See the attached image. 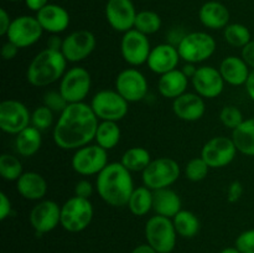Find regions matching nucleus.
Segmentation results:
<instances>
[{
	"instance_id": "nucleus-1",
	"label": "nucleus",
	"mask_w": 254,
	"mask_h": 253,
	"mask_svg": "<svg viewBox=\"0 0 254 253\" xmlns=\"http://www.w3.org/2000/svg\"><path fill=\"white\" fill-rule=\"evenodd\" d=\"M98 124L99 119L89 104L84 102L69 103L60 113L54 126L52 138L60 149L77 150L94 140Z\"/></svg>"
},
{
	"instance_id": "nucleus-2",
	"label": "nucleus",
	"mask_w": 254,
	"mask_h": 253,
	"mask_svg": "<svg viewBox=\"0 0 254 253\" xmlns=\"http://www.w3.org/2000/svg\"><path fill=\"white\" fill-rule=\"evenodd\" d=\"M131 173L121 163H109L96 179V191L99 197L109 206L123 207L128 205L134 191Z\"/></svg>"
},
{
	"instance_id": "nucleus-3",
	"label": "nucleus",
	"mask_w": 254,
	"mask_h": 253,
	"mask_svg": "<svg viewBox=\"0 0 254 253\" xmlns=\"http://www.w3.org/2000/svg\"><path fill=\"white\" fill-rule=\"evenodd\" d=\"M67 60L61 51L45 49L40 51L26 69V79L34 87H47L61 81L67 71Z\"/></svg>"
},
{
	"instance_id": "nucleus-4",
	"label": "nucleus",
	"mask_w": 254,
	"mask_h": 253,
	"mask_svg": "<svg viewBox=\"0 0 254 253\" xmlns=\"http://www.w3.org/2000/svg\"><path fill=\"white\" fill-rule=\"evenodd\" d=\"M146 243L158 253H173L175 250L178 232L174 226L173 218L164 216H151L144 228Z\"/></svg>"
},
{
	"instance_id": "nucleus-5",
	"label": "nucleus",
	"mask_w": 254,
	"mask_h": 253,
	"mask_svg": "<svg viewBox=\"0 0 254 253\" xmlns=\"http://www.w3.org/2000/svg\"><path fill=\"white\" fill-rule=\"evenodd\" d=\"M180 165L175 159L161 156L151 160L148 168L141 173V180L143 185L156 191L174 185L180 178Z\"/></svg>"
},
{
	"instance_id": "nucleus-6",
	"label": "nucleus",
	"mask_w": 254,
	"mask_h": 253,
	"mask_svg": "<svg viewBox=\"0 0 254 253\" xmlns=\"http://www.w3.org/2000/svg\"><path fill=\"white\" fill-rule=\"evenodd\" d=\"M93 216L94 208L88 198L72 196L61 206V226L67 232L84 231L92 223Z\"/></svg>"
},
{
	"instance_id": "nucleus-7",
	"label": "nucleus",
	"mask_w": 254,
	"mask_h": 253,
	"mask_svg": "<svg viewBox=\"0 0 254 253\" xmlns=\"http://www.w3.org/2000/svg\"><path fill=\"white\" fill-rule=\"evenodd\" d=\"M178 50L185 63H202L215 54L216 40L207 32H189L178 45Z\"/></svg>"
},
{
	"instance_id": "nucleus-8",
	"label": "nucleus",
	"mask_w": 254,
	"mask_h": 253,
	"mask_svg": "<svg viewBox=\"0 0 254 253\" xmlns=\"http://www.w3.org/2000/svg\"><path fill=\"white\" fill-rule=\"evenodd\" d=\"M92 111L99 122H121L129 112V102L116 89H102L91 99Z\"/></svg>"
},
{
	"instance_id": "nucleus-9",
	"label": "nucleus",
	"mask_w": 254,
	"mask_h": 253,
	"mask_svg": "<svg viewBox=\"0 0 254 253\" xmlns=\"http://www.w3.org/2000/svg\"><path fill=\"white\" fill-rule=\"evenodd\" d=\"M108 164V150L98 144H88L77 149L71 160L72 169L82 176H97Z\"/></svg>"
},
{
	"instance_id": "nucleus-10",
	"label": "nucleus",
	"mask_w": 254,
	"mask_h": 253,
	"mask_svg": "<svg viewBox=\"0 0 254 253\" xmlns=\"http://www.w3.org/2000/svg\"><path fill=\"white\" fill-rule=\"evenodd\" d=\"M91 87L92 77L88 69L81 66H74L67 69L64 74L60 81L59 91L68 103H81L89 94Z\"/></svg>"
},
{
	"instance_id": "nucleus-11",
	"label": "nucleus",
	"mask_w": 254,
	"mask_h": 253,
	"mask_svg": "<svg viewBox=\"0 0 254 253\" xmlns=\"http://www.w3.org/2000/svg\"><path fill=\"white\" fill-rule=\"evenodd\" d=\"M31 124V113L22 102L5 99L0 103V129L10 135H17Z\"/></svg>"
},
{
	"instance_id": "nucleus-12",
	"label": "nucleus",
	"mask_w": 254,
	"mask_h": 253,
	"mask_svg": "<svg viewBox=\"0 0 254 253\" xmlns=\"http://www.w3.org/2000/svg\"><path fill=\"white\" fill-rule=\"evenodd\" d=\"M238 150L232 138L228 136H213L208 139L202 146L201 158L208 164L211 169L226 168L235 160Z\"/></svg>"
},
{
	"instance_id": "nucleus-13",
	"label": "nucleus",
	"mask_w": 254,
	"mask_h": 253,
	"mask_svg": "<svg viewBox=\"0 0 254 253\" xmlns=\"http://www.w3.org/2000/svg\"><path fill=\"white\" fill-rule=\"evenodd\" d=\"M116 91L129 103L143 101L149 91L148 79L135 67H129L119 72L114 82Z\"/></svg>"
},
{
	"instance_id": "nucleus-14",
	"label": "nucleus",
	"mask_w": 254,
	"mask_h": 253,
	"mask_svg": "<svg viewBox=\"0 0 254 253\" xmlns=\"http://www.w3.org/2000/svg\"><path fill=\"white\" fill-rule=\"evenodd\" d=\"M36 16L21 15L12 19L10 29L6 34L7 41L16 45L19 49H26L36 44L44 34Z\"/></svg>"
},
{
	"instance_id": "nucleus-15",
	"label": "nucleus",
	"mask_w": 254,
	"mask_h": 253,
	"mask_svg": "<svg viewBox=\"0 0 254 253\" xmlns=\"http://www.w3.org/2000/svg\"><path fill=\"white\" fill-rule=\"evenodd\" d=\"M149 36L135 29L124 32L121 40V54L124 61L133 67L146 63L151 52Z\"/></svg>"
},
{
	"instance_id": "nucleus-16",
	"label": "nucleus",
	"mask_w": 254,
	"mask_h": 253,
	"mask_svg": "<svg viewBox=\"0 0 254 253\" xmlns=\"http://www.w3.org/2000/svg\"><path fill=\"white\" fill-rule=\"evenodd\" d=\"M97 46V39L89 30H77L64 39L61 52L67 62L77 63L88 59Z\"/></svg>"
},
{
	"instance_id": "nucleus-17",
	"label": "nucleus",
	"mask_w": 254,
	"mask_h": 253,
	"mask_svg": "<svg viewBox=\"0 0 254 253\" xmlns=\"http://www.w3.org/2000/svg\"><path fill=\"white\" fill-rule=\"evenodd\" d=\"M30 225L36 233L44 235L61 226V206L54 200H41L31 208Z\"/></svg>"
},
{
	"instance_id": "nucleus-18",
	"label": "nucleus",
	"mask_w": 254,
	"mask_h": 253,
	"mask_svg": "<svg viewBox=\"0 0 254 253\" xmlns=\"http://www.w3.org/2000/svg\"><path fill=\"white\" fill-rule=\"evenodd\" d=\"M109 26L118 32H127L134 29L138 11L131 0H108L104 9Z\"/></svg>"
},
{
	"instance_id": "nucleus-19",
	"label": "nucleus",
	"mask_w": 254,
	"mask_h": 253,
	"mask_svg": "<svg viewBox=\"0 0 254 253\" xmlns=\"http://www.w3.org/2000/svg\"><path fill=\"white\" fill-rule=\"evenodd\" d=\"M191 84L197 94L202 98L213 99L220 96L225 89V79L220 69L213 66H200L195 76L191 78Z\"/></svg>"
},
{
	"instance_id": "nucleus-20",
	"label": "nucleus",
	"mask_w": 254,
	"mask_h": 253,
	"mask_svg": "<svg viewBox=\"0 0 254 253\" xmlns=\"http://www.w3.org/2000/svg\"><path fill=\"white\" fill-rule=\"evenodd\" d=\"M180 60L181 57L178 47L165 42V44L156 45L151 49L146 64L151 72L161 76L178 68Z\"/></svg>"
},
{
	"instance_id": "nucleus-21",
	"label": "nucleus",
	"mask_w": 254,
	"mask_h": 253,
	"mask_svg": "<svg viewBox=\"0 0 254 253\" xmlns=\"http://www.w3.org/2000/svg\"><path fill=\"white\" fill-rule=\"evenodd\" d=\"M173 112L184 122H197L205 116V98L196 92H185L173 101Z\"/></svg>"
},
{
	"instance_id": "nucleus-22",
	"label": "nucleus",
	"mask_w": 254,
	"mask_h": 253,
	"mask_svg": "<svg viewBox=\"0 0 254 253\" xmlns=\"http://www.w3.org/2000/svg\"><path fill=\"white\" fill-rule=\"evenodd\" d=\"M36 19L45 32L51 35H60L66 31L71 22L68 11L57 4H47L44 9L36 12Z\"/></svg>"
},
{
	"instance_id": "nucleus-23",
	"label": "nucleus",
	"mask_w": 254,
	"mask_h": 253,
	"mask_svg": "<svg viewBox=\"0 0 254 253\" xmlns=\"http://www.w3.org/2000/svg\"><path fill=\"white\" fill-rule=\"evenodd\" d=\"M15 186L19 195L29 201L44 200L49 189L46 179L36 171H24Z\"/></svg>"
},
{
	"instance_id": "nucleus-24",
	"label": "nucleus",
	"mask_w": 254,
	"mask_h": 253,
	"mask_svg": "<svg viewBox=\"0 0 254 253\" xmlns=\"http://www.w3.org/2000/svg\"><path fill=\"white\" fill-rule=\"evenodd\" d=\"M201 24L210 30H223L230 24L231 14L225 4L216 0L206 1L198 11Z\"/></svg>"
},
{
	"instance_id": "nucleus-25",
	"label": "nucleus",
	"mask_w": 254,
	"mask_h": 253,
	"mask_svg": "<svg viewBox=\"0 0 254 253\" xmlns=\"http://www.w3.org/2000/svg\"><path fill=\"white\" fill-rule=\"evenodd\" d=\"M218 69H220L226 83L235 87L245 86L251 71H252L250 66L246 63L245 60L238 56L225 57L221 61Z\"/></svg>"
},
{
	"instance_id": "nucleus-26",
	"label": "nucleus",
	"mask_w": 254,
	"mask_h": 253,
	"mask_svg": "<svg viewBox=\"0 0 254 253\" xmlns=\"http://www.w3.org/2000/svg\"><path fill=\"white\" fill-rule=\"evenodd\" d=\"M189 82H190V79L185 76V73L181 69H173L168 73L159 76L158 91L164 98L174 101L181 94L188 92L186 89L189 87Z\"/></svg>"
},
{
	"instance_id": "nucleus-27",
	"label": "nucleus",
	"mask_w": 254,
	"mask_h": 253,
	"mask_svg": "<svg viewBox=\"0 0 254 253\" xmlns=\"http://www.w3.org/2000/svg\"><path fill=\"white\" fill-rule=\"evenodd\" d=\"M183 202L176 191L166 188L154 191L153 210L156 215L164 216L168 218H174L183 208Z\"/></svg>"
},
{
	"instance_id": "nucleus-28",
	"label": "nucleus",
	"mask_w": 254,
	"mask_h": 253,
	"mask_svg": "<svg viewBox=\"0 0 254 253\" xmlns=\"http://www.w3.org/2000/svg\"><path fill=\"white\" fill-rule=\"evenodd\" d=\"M15 149L19 155L24 158H31L37 151L40 150L42 145V135L41 130H39L35 126H30L22 131H20L17 135H15Z\"/></svg>"
},
{
	"instance_id": "nucleus-29",
	"label": "nucleus",
	"mask_w": 254,
	"mask_h": 253,
	"mask_svg": "<svg viewBox=\"0 0 254 253\" xmlns=\"http://www.w3.org/2000/svg\"><path fill=\"white\" fill-rule=\"evenodd\" d=\"M233 143L238 153L247 156H254V117L243 121L240 126L232 130Z\"/></svg>"
},
{
	"instance_id": "nucleus-30",
	"label": "nucleus",
	"mask_w": 254,
	"mask_h": 253,
	"mask_svg": "<svg viewBox=\"0 0 254 253\" xmlns=\"http://www.w3.org/2000/svg\"><path fill=\"white\" fill-rule=\"evenodd\" d=\"M153 201H154V191L146 188L145 185L139 186L134 189L131 192L130 198L128 201L127 207L129 208L134 216H145L153 210Z\"/></svg>"
},
{
	"instance_id": "nucleus-31",
	"label": "nucleus",
	"mask_w": 254,
	"mask_h": 253,
	"mask_svg": "<svg viewBox=\"0 0 254 253\" xmlns=\"http://www.w3.org/2000/svg\"><path fill=\"white\" fill-rule=\"evenodd\" d=\"M151 155L148 149L143 146H131L123 153L121 163L130 173H143L151 163Z\"/></svg>"
},
{
	"instance_id": "nucleus-32",
	"label": "nucleus",
	"mask_w": 254,
	"mask_h": 253,
	"mask_svg": "<svg viewBox=\"0 0 254 253\" xmlns=\"http://www.w3.org/2000/svg\"><path fill=\"white\" fill-rule=\"evenodd\" d=\"M122 131L117 122H99L96 131V143L106 150H112L121 141Z\"/></svg>"
},
{
	"instance_id": "nucleus-33",
	"label": "nucleus",
	"mask_w": 254,
	"mask_h": 253,
	"mask_svg": "<svg viewBox=\"0 0 254 253\" xmlns=\"http://www.w3.org/2000/svg\"><path fill=\"white\" fill-rule=\"evenodd\" d=\"M173 222L178 236L183 238H193L200 232V220L191 211L181 210L173 218Z\"/></svg>"
},
{
	"instance_id": "nucleus-34",
	"label": "nucleus",
	"mask_w": 254,
	"mask_h": 253,
	"mask_svg": "<svg viewBox=\"0 0 254 253\" xmlns=\"http://www.w3.org/2000/svg\"><path fill=\"white\" fill-rule=\"evenodd\" d=\"M223 37L230 46L237 47V49H243L246 45L252 41L250 29L246 25L238 24V22L228 24L223 29Z\"/></svg>"
},
{
	"instance_id": "nucleus-35",
	"label": "nucleus",
	"mask_w": 254,
	"mask_h": 253,
	"mask_svg": "<svg viewBox=\"0 0 254 253\" xmlns=\"http://www.w3.org/2000/svg\"><path fill=\"white\" fill-rule=\"evenodd\" d=\"M161 17L158 12L153 10H141L136 14L134 29L149 36L156 34L161 29Z\"/></svg>"
},
{
	"instance_id": "nucleus-36",
	"label": "nucleus",
	"mask_w": 254,
	"mask_h": 253,
	"mask_svg": "<svg viewBox=\"0 0 254 253\" xmlns=\"http://www.w3.org/2000/svg\"><path fill=\"white\" fill-rule=\"evenodd\" d=\"M24 174L22 164L17 156L2 154L0 156V175L5 181H15Z\"/></svg>"
},
{
	"instance_id": "nucleus-37",
	"label": "nucleus",
	"mask_w": 254,
	"mask_h": 253,
	"mask_svg": "<svg viewBox=\"0 0 254 253\" xmlns=\"http://www.w3.org/2000/svg\"><path fill=\"white\" fill-rule=\"evenodd\" d=\"M210 169L208 164L201 156H198V158L191 159L186 164L184 174H185V178L188 180L192 181V183H198V181H202L207 178Z\"/></svg>"
},
{
	"instance_id": "nucleus-38",
	"label": "nucleus",
	"mask_w": 254,
	"mask_h": 253,
	"mask_svg": "<svg viewBox=\"0 0 254 253\" xmlns=\"http://www.w3.org/2000/svg\"><path fill=\"white\" fill-rule=\"evenodd\" d=\"M54 124V112L46 106H40L31 113V126L44 131L51 128Z\"/></svg>"
},
{
	"instance_id": "nucleus-39",
	"label": "nucleus",
	"mask_w": 254,
	"mask_h": 253,
	"mask_svg": "<svg viewBox=\"0 0 254 253\" xmlns=\"http://www.w3.org/2000/svg\"><path fill=\"white\" fill-rule=\"evenodd\" d=\"M245 118L240 108L236 106H226L220 112V122L225 128L235 130L243 123Z\"/></svg>"
},
{
	"instance_id": "nucleus-40",
	"label": "nucleus",
	"mask_w": 254,
	"mask_h": 253,
	"mask_svg": "<svg viewBox=\"0 0 254 253\" xmlns=\"http://www.w3.org/2000/svg\"><path fill=\"white\" fill-rule=\"evenodd\" d=\"M68 104L60 91H49L44 94V106L49 107L54 113H62Z\"/></svg>"
},
{
	"instance_id": "nucleus-41",
	"label": "nucleus",
	"mask_w": 254,
	"mask_h": 253,
	"mask_svg": "<svg viewBox=\"0 0 254 253\" xmlns=\"http://www.w3.org/2000/svg\"><path fill=\"white\" fill-rule=\"evenodd\" d=\"M235 246L241 253H254V228L240 233L236 238Z\"/></svg>"
},
{
	"instance_id": "nucleus-42",
	"label": "nucleus",
	"mask_w": 254,
	"mask_h": 253,
	"mask_svg": "<svg viewBox=\"0 0 254 253\" xmlns=\"http://www.w3.org/2000/svg\"><path fill=\"white\" fill-rule=\"evenodd\" d=\"M93 184L89 180H86V179H82V180L77 181L76 185H74V196H78V197L82 198H91V196L93 195L94 192Z\"/></svg>"
},
{
	"instance_id": "nucleus-43",
	"label": "nucleus",
	"mask_w": 254,
	"mask_h": 253,
	"mask_svg": "<svg viewBox=\"0 0 254 253\" xmlns=\"http://www.w3.org/2000/svg\"><path fill=\"white\" fill-rule=\"evenodd\" d=\"M243 195V185L241 181L236 180L230 184L227 191V201L230 203H236L240 201V198Z\"/></svg>"
},
{
	"instance_id": "nucleus-44",
	"label": "nucleus",
	"mask_w": 254,
	"mask_h": 253,
	"mask_svg": "<svg viewBox=\"0 0 254 253\" xmlns=\"http://www.w3.org/2000/svg\"><path fill=\"white\" fill-rule=\"evenodd\" d=\"M12 203L9 196L5 192H0V220L4 221L11 215Z\"/></svg>"
},
{
	"instance_id": "nucleus-45",
	"label": "nucleus",
	"mask_w": 254,
	"mask_h": 253,
	"mask_svg": "<svg viewBox=\"0 0 254 253\" xmlns=\"http://www.w3.org/2000/svg\"><path fill=\"white\" fill-rule=\"evenodd\" d=\"M19 50L20 49L16 46V45L12 44V42H10V41H6L1 47L2 59L6 60V61H10V60L15 59L17 55V52H19Z\"/></svg>"
},
{
	"instance_id": "nucleus-46",
	"label": "nucleus",
	"mask_w": 254,
	"mask_h": 253,
	"mask_svg": "<svg viewBox=\"0 0 254 253\" xmlns=\"http://www.w3.org/2000/svg\"><path fill=\"white\" fill-rule=\"evenodd\" d=\"M242 57L246 61V63L250 66V68L254 69V40L246 45L242 49Z\"/></svg>"
},
{
	"instance_id": "nucleus-47",
	"label": "nucleus",
	"mask_w": 254,
	"mask_h": 253,
	"mask_svg": "<svg viewBox=\"0 0 254 253\" xmlns=\"http://www.w3.org/2000/svg\"><path fill=\"white\" fill-rule=\"evenodd\" d=\"M12 19L10 17L9 12L5 9H0V35L1 36H6L7 31L10 29Z\"/></svg>"
},
{
	"instance_id": "nucleus-48",
	"label": "nucleus",
	"mask_w": 254,
	"mask_h": 253,
	"mask_svg": "<svg viewBox=\"0 0 254 253\" xmlns=\"http://www.w3.org/2000/svg\"><path fill=\"white\" fill-rule=\"evenodd\" d=\"M24 1L27 9L35 12H39L40 10L44 9L47 4H50L49 0H24Z\"/></svg>"
},
{
	"instance_id": "nucleus-49",
	"label": "nucleus",
	"mask_w": 254,
	"mask_h": 253,
	"mask_svg": "<svg viewBox=\"0 0 254 253\" xmlns=\"http://www.w3.org/2000/svg\"><path fill=\"white\" fill-rule=\"evenodd\" d=\"M62 45H64V39L59 36V35H51L47 39V49L56 50V51H61Z\"/></svg>"
},
{
	"instance_id": "nucleus-50",
	"label": "nucleus",
	"mask_w": 254,
	"mask_h": 253,
	"mask_svg": "<svg viewBox=\"0 0 254 253\" xmlns=\"http://www.w3.org/2000/svg\"><path fill=\"white\" fill-rule=\"evenodd\" d=\"M245 87H246V91H247L248 97H250V98L254 102V69L251 71V74L250 77H248L247 82H246Z\"/></svg>"
},
{
	"instance_id": "nucleus-51",
	"label": "nucleus",
	"mask_w": 254,
	"mask_h": 253,
	"mask_svg": "<svg viewBox=\"0 0 254 253\" xmlns=\"http://www.w3.org/2000/svg\"><path fill=\"white\" fill-rule=\"evenodd\" d=\"M197 68H198V67L196 66L195 63H185V64H184L183 68H181V71H183L184 73H185V76L188 77V78L191 81V78L195 76Z\"/></svg>"
},
{
	"instance_id": "nucleus-52",
	"label": "nucleus",
	"mask_w": 254,
	"mask_h": 253,
	"mask_svg": "<svg viewBox=\"0 0 254 253\" xmlns=\"http://www.w3.org/2000/svg\"><path fill=\"white\" fill-rule=\"evenodd\" d=\"M131 253H158L154 250L151 246H149L148 243H144V245H139L131 251Z\"/></svg>"
},
{
	"instance_id": "nucleus-53",
	"label": "nucleus",
	"mask_w": 254,
	"mask_h": 253,
	"mask_svg": "<svg viewBox=\"0 0 254 253\" xmlns=\"http://www.w3.org/2000/svg\"><path fill=\"white\" fill-rule=\"evenodd\" d=\"M220 253H241L240 251H238V248L236 247H227V248H225V250H222L221 251Z\"/></svg>"
},
{
	"instance_id": "nucleus-54",
	"label": "nucleus",
	"mask_w": 254,
	"mask_h": 253,
	"mask_svg": "<svg viewBox=\"0 0 254 253\" xmlns=\"http://www.w3.org/2000/svg\"><path fill=\"white\" fill-rule=\"evenodd\" d=\"M7 1H11V2H16V1H20V0H7Z\"/></svg>"
}]
</instances>
